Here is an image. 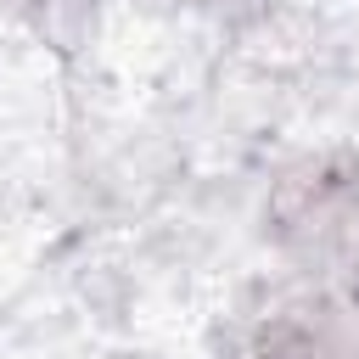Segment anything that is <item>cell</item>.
I'll return each instance as SVG.
<instances>
[{"mask_svg":"<svg viewBox=\"0 0 359 359\" xmlns=\"http://www.w3.org/2000/svg\"><path fill=\"white\" fill-rule=\"evenodd\" d=\"M196 6H208V0H196Z\"/></svg>","mask_w":359,"mask_h":359,"instance_id":"obj_3","label":"cell"},{"mask_svg":"<svg viewBox=\"0 0 359 359\" xmlns=\"http://www.w3.org/2000/svg\"><path fill=\"white\" fill-rule=\"evenodd\" d=\"M236 359H359V303L325 286L280 292L247 320Z\"/></svg>","mask_w":359,"mask_h":359,"instance_id":"obj_2","label":"cell"},{"mask_svg":"<svg viewBox=\"0 0 359 359\" xmlns=\"http://www.w3.org/2000/svg\"><path fill=\"white\" fill-rule=\"evenodd\" d=\"M269 241L325 292L359 303V151L292 163L264 202Z\"/></svg>","mask_w":359,"mask_h":359,"instance_id":"obj_1","label":"cell"}]
</instances>
